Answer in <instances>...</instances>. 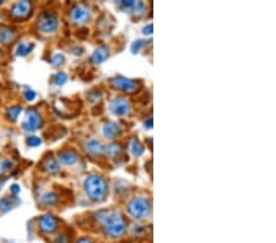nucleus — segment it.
<instances>
[{
  "instance_id": "obj_18",
  "label": "nucleus",
  "mask_w": 276,
  "mask_h": 243,
  "mask_svg": "<svg viewBox=\"0 0 276 243\" xmlns=\"http://www.w3.org/2000/svg\"><path fill=\"white\" fill-rule=\"evenodd\" d=\"M15 200H14V198L11 197H5L3 198V199L0 200V210L1 211H8L10 210L11 208H14L15 206Z\"/></svg>"
},
{
  "instance_id": "obj_16",
  "label": "nucleus",
  "mask_w": 276,
  "mask_h": 243,
  "mask_svg": "<svg viewBox=\"0 0 276 243\" xmlns=\"http://www.w3.org/2000/svg\"><path fill=\"white\" fill-rule=\"evenodd\" d=\"M129 149H130V151L135 155V156H140V155L144 154V151H145V147L142 146L141 142L137 139L132 140V142H129Z\"/></svg>"
},
{
  "instance_id": "obj_3",
  "label": "nucleus",
  "mask_w": 276,
  "mask_h": 243,
  "mask_svg": "<svg viewBox=\"0 0 276 243\" xmlns=\"http://www.w3.org/2000/svg\"><path fill=\"white\" fill-rule=\"evenodd\" d=\"M128 213L132 218L137 219V220L146 219L151 213V202L145 197L134 198L128 204Z\"/></svg>"
},
{
  "instance_id": "obj_15",
  "label": "nucleus",
  "mask_w": 276,
  "mask_h": 243,
  "mask_svg": "<svg viewBox=\"0 0 276 243\" xmlns=\"http://www.w3.org/2000/svg\"><path fill=\"white\" fill-rule=\"evenodd\" d=\"M15 38V31L6 26H0V42L1 43H10Z\"/></svg>"
},
{
  "instance_id": "obj_27",
  "label": "nucleus",
  "mask_w": 276,
  "mask_h": 243,
  "mask_svg": "<svg viewBox=\"0 0 276 243\" xmlns=\"http://www.w3.org/2000/svg\"><path fill=\"white\" fill-rule=\"evenodd\" d=\"M11 166V162L10 161H3L1 163H0V175L4 172H6L8 171V168Z\"/></svg>"
},
{
  "instance_id": "obj_28",
  "label": "nucleus",
  "mask_w": 276,
  "mask_h": 243,
  "mask_svg": "<svg viewBox=\"0 0 276 243\" xmlns=\"http://www.w3.org/2000/svg\"><path fill=\"white\" fill-rule=\"evenodd\" d=\"M142 46H144V43H142L141 40H137V43L133 44V52H134L135 48H137V51L135 52H138L140 49V47H142Z\"/></svg>"
},
{
  "instance_id": "obj_4",
  "label": "nucleus",
  "mask_w": 276,
  "mask_h": 243,
  "mask_svg": "<svg viewBox=\"0 0 276 243\" xmlns=\"http://www.w3.org/2000/svg\"><path fill=\"white\" fill-rule=\"evenodd\" d=\"M59 26V19L53 11H43L37 21L38 30L42 33L56 32Z\"/></svg>"
},
{
  "instance_id": "obj_8",
  "label": "nucleus",
  "mask_w": 276,
  "mask_h": 243,
  "mask_svg": "<svg viewBox=\"0 0 276 243\" xmlns=\"http://www.w3.org/2000/svg\"><path fill=\"white\" fill-rule=\"evenodd\" d=\"M112 84H113L114 87L122 90L124 92H134L139 87V84L137 81L132 80V79L123 78V76H118V78L113 79Z\"/></svg>"
},
{
  "instance_id": "obj_6",
  "label": "nucleus",
  "mask_w": 276,
  "mask_h": 243,
  "mask_svg": "<svg viewBox=\"0 0 276 243\" xmlns=\"http://www.w3.org/2000/svg\"><path fill=\"white\" fill-rule=\"evenodd\" d=\"M31 13H32V4L30 1L23 0V1L16 3L11 8L10 15L14 19H18V20H25V19H27L31 15Z\"/></svg>"
},
{
  "instance_id": "obj_26",
  "label": "nucleus",
  "mask_w": 276,
  "mask_h": 243,
  "mask_svg": "<svg viewBox=\"0 0 276 243\" xmlns=\"http://www.w3.org/2000/svg\"><path fill=\"white\" fill-rule=\"evenodd\" d=\"M36 96H37V94H36L33 90H26L25 99L27 100V101H33V100L36 99Z\"/></svg>"
},
{
  "instance_id": "obj_29",
  "label": "nucleus",
  "mask_w": 276,
  "mask_h": 243,
  "mask_svg": "<svg viewBox=\"0 0 276 243\" xmlns=\"http://www.w3.org/2000/svg\"><path fill=\"white\" fill-rule=\"evenodd\" d=\"M76 243H94V242H92V240H90V238L82 237V238H80V240H79Z\"/></svg>"
},
{
  "instance_id": "obj_14",
  "label": "nucleus",
  "mask_w": 276,
  "mask_h": 243,
  "mask_svg": "<svg viewBox=\"0 0 276 243\" xmlns=\"http://www.w3.org/2000/svg\"><path fill=\"white\" fill-rule=\"evenodd\" d=\"M108 56H109L108 47H99V48H97L96 51L94 52V54H92L91 57V61L92 63L99 64L102 63V61H106V59L108 58Z\"/></svg>"
},
{
  "instance_id": "obj_19",
  "label": "nucleus",
  "mask_w": 276,
  "mask_h": 243,
  "mask_svg": "<svg viewBox=\"0 0 276 243\" xmlns=\"http://www.w3.org/2000/svg\"><path fill=\"white\" fill-rule=\"evenodd\" d=\"M43 167L46 168V171H48V172H57V171L59 170L58 162H57L56 159H52V157H49V159H47L46 161H44Z\"/></svg>"
},
{
  "instance_id": "obj_31",
  "label": "nucleus",
  "mask_w": 276,
  "mask_h": 243,
  "mask_svg": "<svg viewBox=\"0 0 276 243\" xmlns=\"http://www.w3.org/2000/svg\"><path fill=\"white\" fill-rule=\"evenodd\" d=\"M11 192L15 193V194H16V193L20 192V187H19V185H16V184H14L13 187H11Z\"/></svg>"
},
{
  "instance_id": "obj_10",
  "label": "nucleus",
  "mask_w": 276,
  "mask_h": 243,
  "mask_svg": "<svg viewBox=\"0 0 276 243\" xmlns=\"http://www.w3.org/2000/svg\"><path fill=\"white\" fill-rule=\"evenodd\" d=\"M130 109H132L130 103L124 99H117L111 103V111L119 117L128 116L130 113Z\"/></svg>"
},
{
  "instance_id": "obj_17",
  "label": "nucleus",
  "mask_w": 276,
  "mask_h": 243,
  "mask_svg": "<svg viewBox=\"0 0 276 243\" xmlns=\"http://www.w3.org/2000/svg\"><path fill=\"white\" fill-rule=\"evenodd\" d=\"M33 47H35V44L25 43V42H21V43L18 46V49H16V54H18L19 57L27 56V54L30 53L31 51H32Z\"/></svg>"
},
{
  "instance_id": "obj_21",
  "label": "nucleus",
  "mask_w": 276,
  "mask_h": 243,
  "mask_svg": "<svg viewBox=\"0 0 276 243\" xmlns=\"http://www.w3.org/2000/svg\"><path fill=\"white\" fill-rule=\"evenodd\" d=\"M57 200H58V198H57V195L54 194V193H47V194H44L43 197L39 199V202L43 204V205H51V204L57 202Z\"/></svg>"
},
{
  "instance_id": "obj_13",
  "label": "nucleus",
  "mask_w": 276,
  "mask_h": 243,
  "mask_svg": "<svg viewBox=\"0 0 276 243\" xmlns=\"http://www.w3.org/2000/svg\"><path fill=\"white\" fill-rule=\"evenodd\" d=\"M123 129L120 127L119 123H117V122H109L104 125V129H103V134L104 137L108 138V139H114V138L119 137L122 134Z\"/></svg>"
},
{
  "instance_id": "obj_11",
  "label": "nucleus",
  "mask_w": 276,
  "mask_h": 243,
  "mask_svg": "<svg viewBox=\"0 0 276 243\" xmlns=\"http://www.w3.org/2000/svg\"><path fill=\"white\" fill-rule=\"evenodd\" d=\"M58 159H59V161L63 163V165L73 166V165H75L76 162L79 161L80 156H79L78 152L74 151V150L65 149V150H61V151L59 152Z\"/></svg>"
},
{
  "instance_id": "obj_1",
  "label": "nucleus",
  "mask_w": 276,
  "mask_h": 243,
  "mask_svg": "<svg viewBox=\"0 0 276 243\" xmlns=\"http://www.w3.org/2000/svg\"><path fill=\"white\" fill-rule=\"evenodd\" d=\"M97 220L109 237H122L127 231V221L119 210H103L97 214Z\"/></svg>"
},
{
  "instance_id": "obj_7",
  "label": "nucleus",
  "mask_w": 276,
  "mask_h": 243,
  "mask_svg": "<svg viewBox=\"0 0 276 243\" xmlns=\"http://www.w3.org/2000/svg\"><path fill=\"white\" fill-rule=\"evenodd\" d=\"M70 16L74 22L78 23V25H82V23H86L90 20L91 13H90V9L86 5L80 4V5H76L71 10Z\"/></svg>"
},
{
  "instance_id": "obj_2",
  "label": "nucleus",
  "mask_w": 276,
  "mask_h": 243,
  "mask_svg": "<svg viewBox=\"0 0 276 243\" xmlns=\"http://www.w3.org/2000/svg\"><path fill=\"white\" fill-rule=\"evenodd\" d=\"M85 190L86 194L92 202H102L106 198L108 192V185L103 177L97 175H92L85 181Z\"/></svg>"
},
{
  "instance_id": "obj_5",
  "label": "nucleus",
  "mask_w": 276,
  "mask_h": 243,
  "mask_svg": "<svg viewBox=\"0 0 276 243\" xmlns=\"http://www.w3.org/2000/svg\"><path fill=\"white\" fill-rule=\"evenodd\" d=\"M42 127L41 113L35 108H30L26 114V119L22 123V128L26 132H35Z\"/></svg>"
},
{
  "instance_id": "obj_9",
  "label": "nucleus",
  "mask_w": 276,
  "mask_h": 243,
  "mask_svg": "<svg viewBox=\"0 0 276 243\" xmlns=\"http://www.w3.org/2000/svg\"><path fill=\"white\" fill-rule=\"evenodd\" d=\"M57 227H58V221L51 214H46L39 219V230L46 235H51V233L56 232Z\"/></svg>"
},
{
  "instance_id": "obj_24",
  "label": "nucleus",
  "mask_w": 276,
  "mask_h": 243,
  "mask_svg": "<svg viewBox=\"0 0 276 243\" xmlns=\"http://www.w3.org/2000/svg\"><path fill=\"white\" fill-rule=\"evenodd\" d=\"M42 144V140L41 138H37V137H31L27 139V145L31 147H36V146H39Z\"/></svg>"
},
{
  "instance_id": "obj_23",
  "label": "nucleus",
  "mask_w": 276,
  "mask_h": 243,
  "mask_svg": "<svg viewBox=\"0 0 276 243\" xmlns=\"http://www.w3.org/2000/svg\"><path fill=\"white\" fill-rule=\"evenodd\" d=\"M66 80H68V75H66L65 73H63V71H59V73L56 75L57 85H64L66 82Z\"/></svg>"
},
{
  "instance_id": "obj_12",
  "label": "nucleus",
  "mask_w": 276,
  "mask_h": 243,
  "mask_svg": "<svg viewBox=\"0 0 276 243\" xmlns=\"http://www.w3.org/2000/svg\"><path fill=\"white\" fill-rule=\"evenodd\" d=\"M85 147H86L87 154L92 157L101 156V155H103L104 152H106V147H104L101 142L95 139L89 140V142H86V145H85Z\"/></svg>"
},
{
  "instance_id": "obj_22",
  "label": "nucleus",
  "mask_w": 276,
  "mask_h": 243,
  "mask_svg": "<svg viewBox=\"0 0 276 243\" xmlns=\"http://www.w3.org/2000/svg\"><path fill=\"white\" fill-rule=\"evenodd\" d=\"M106 151L108 152L111 156H116L120 152V146L118 144H113V145H109V146L106 147Z\"/></svg>"
},
{
  "instance_id": "obj_30",
  "label": "nucleus",
  "mask_w": 276,
  "mask_h": 243,
  "mask_svg": "<svg viewBox=\"0 0 276 243\" xmlns=\"http://www.w3.org/2000/svg\"><path fill=\"white\" fill-rule=\"evenodd\" d=\"M56 243H68V242H66V238H65V236H59V237H58V238H57Z\"/></svg>"
},
{
  "instance_id": "obj_25",
  "label": "nucleus",
  "mask_w": 276,
  "mask_h": 243,
  "mask_svg": "<svg viewBox=\"0 0 276 243\" xmlns=\"http://www.w3.org/2000/svg\"><path fill=\"white\" fill-rule=\"evenodd\" d=\"M63 63H64V57L61 56V54H57V56L53 58V61H52V64H53L54 66H60Z\"/></svg>"
},
{
  "instance_id": "obj_20",
  "label": "nucleus",
  "mask_w": 276,
  "mask_h": 243,
  "mask_svg": "<svg viewBox=\"0 0 276 243\" xmlns=\"http://www.w3.org/2000/svg\"><path fill=\"white\" fill-rule=\"evenodd\" d=\"M21 112H22V107H21V106L10 107V108H8V118L10 119V121L16 122V119L19 118V116L21 114Z\"/></svg>"
}]
</instances>
